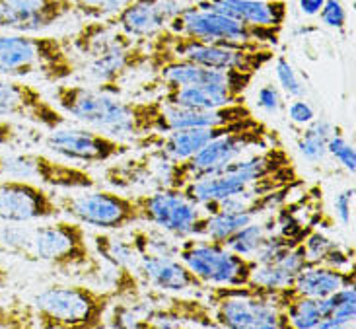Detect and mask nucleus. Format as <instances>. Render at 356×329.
Here are the masks:
<instances>
[{"instance_id": "obj_1", "label": "nucleus", "mask_w": 356, "mask_h": 329, "mask_svg": "<svg viewBox=\"0 0 356 329\" xmlns=\"http://www.w3.org/2000/svg\"><path fill=\"white\" fill-rule=\"evenodd\" d=\"M53 99L65 115L102 131L115 138H136L156 131V119L160 115L162 102H127L102 88L80 86L58 82L53 90Z\"/></svg>"}, {"instance_id": "obj_41", "label": "nucleus", "mask_w": 356, "mask_h": 329, "mask_svg": "<svg viewBox=\"0 0 356 329\" xmlns=\"http://www.w3.org/2000/svg\"><path fill=\"white\" fill-rule=\"evenodd\" d=\"M289 119L300 127H306L316 119V111L304 97H294L289 104Z\"/></svg>"}, {"instance_id": "obj_46", "label": "nucleus", "mask_w": 356, "mask_h": 329, "mask_svg": "<svg viewBox=\"0 0 356 329\" xmlns=\"http://www.w3.org/2000/svg\"><path fill=\"white\" fill-rule=\"evenodd\" d=\"M0 175H4V156L0 154Z\"/></svg>"}, {"instance_id": "obj_2", "label": "nucleus", "mask_w": 356, "mask_h": 329, "mask_svg": "<svg viewBox=\"0 0 356 329\" xmlns=\"http://www.w3.org/2000/svg\"><path fill=\"white\" fill-rule=\"evenodd\" d=\"M78 58L67 35L0 31V74L39 77L51 84L76 77Z\"/></svg>"}, {"instance_id": "obj_13", "label": "nucleus", "mask_w": 356, "mask_h": 329, "mask_svg": "<svg viewBox=\"0 0 356 329\" xmlns=\"http://www.w3.org/2000/svg\"><path fill=\"white\" fill-rule=\"evenodd\" d=\"M4 175L29 179L39 185L58 187L67 191L96 187L97 179L84 168L57 160L41 152H16L4 156Z\"/></svg>"}, {"instance_id": "obj_6", "label": "nucleus", "mask_w": 356, "mask_h": 329, "mask_svg": "<svg viewBox=\"0 0 356 329\" xmlns=\"http://www.w3.org/2000/svg\"><path fill=\"white\" fill-rule=\"evenodd\" d=\"M170 31L189 35L204 43L228 45L240 49L275 47L280 43L282 29L248 26L212 8H201L195 2H187L170 26Z\"/></svg>"}, {"instance_id": "obj_21", "label": "nucleus", "mask_w": 356, "mask_h": 329, "mask_svg": "<svg viewBox=\"0 0 356 329\" xmlns=\"http://www.w3.org/2000/svg\"><path fill=\"white\" fill-rule=\"evenodd\" d=\"M253 115L245 102L230 104L220 107H172L164 106L156 119L154 133H168L175 129H191V127H224L248 121Z\"/></svg>"}, {"instance_id": "obj_12", "label": "nucleus", "mask_w": 356, "mask_h": 329, "mask_svg": "<svg viewBox=\"0 0 356 329\" xmlns=\"http://www.w3.org/2000/svg\"><path fill=\"white\" fill-rule=\"evenodd\" d=\"M49 152L80 164H104L133 150L131 143L109 136L92 127H58L43 138Z\"/></svg>"}, {"instance_id": "obj_4", "label": "nucleus", "mask_w": 356, "mask_h": 329, "mask_svg": "<svg viewBox=\"0 0 356 329\" xmlns=\"http://www.w3.org/2000/svg\"><path fill=\"white\" fill-rule=\"evenodd\" d=\"M273 143H280L279 131L270 129L259 117H251L250 121L238 123L224 135L216 136L191 158L174 162L170 187L181 189L193 179L220 172L232 160L248 154L251 148H265Z\"/></svg>"}, {"instance_id": "obj_3", "label": "nucleus", "mask_w": 356, "mask_h": 329, "mask_svg": "<svg viewBox=\"0 0 356 329\" xmlns=\"http://www.w3.org/2000/svg\"><path fill=\"white\" fill-rule=\"evenodd\" d=\"M117 300L111 289L88 284H51L33 296L31 306L39 329H102Z\"/></svg>"}, {"instance_id": "obj_15", "label": "nucleus", "mask_w": 356, "mask_h": 329, "mask_svg": "<svg viewBox=\"0 0 356 329\" xmlns=\"http://www.w3.org/2000/svg\"><path fill=\"white\" fill-rule=\"evenodd\" d=\"M63 214L55 193L43 185L8 177L0 179V223H38L51 220Z\"/></svg>"}, {"instance_id": "obj_9", "label": "nucleus", "mask_w": 356, "mask_h": 329, "mask_svg": "<svg viewBox=\"0 0 356 329\" xmlns=\"http://www.w3.org/2000/svg\"><path fill=\"white\" fill-rule=\"evenodd\" d=\"M177 257L207 287H243L250 284L257 262L248 255L232 252L224 243L202 236L179 240Z\"/></svg>"}, {"instance_id": "obj_22", "label": "nucleus", "mask_w": 356, "mask_h": 329, "mask_svg": "<svg viewBox=\"0 0 356 329\" xmlns=\"http://www.w3.org/2000/svg\"><path fill=\"white\" fill-rule=\"evenodd\" d=\"M146 63H148L146 41H135L127 47L113 49L104 55L88 58L86 74L94 84H97V88L119 94L121 92L119 84L129 74L146 68Z\"/></svg>"}, {"instance_id": "obj_45", "label": "nucleus", "mask_w": 356, "mask_h": 329, "mask_svg": "<svg viewBox=\"0 0 356 329\" xmlns=\"http://www.w3.org/2000/svg\"><path fill=\"white\" fill-rule=\"evenodd\" d=\"M10 282V273L6 267H0V292L6 289V284Z\"/></svg>"}, {"instance_id": "obj_5", "label": "nucleus", "mask_w": 356, "mask_h": 329, "mask_svg": "<svg viewBox=\"0 0 356 329\" xmlns=\"http://www.w3.org/2000/svg\"><path fill=\"white\" fill-rule=\"evenodd\" d=\"M33 262H43L63 275L96 279L104 273L102 259L88 243L84 224L78 220H53L33 226Z\"/></svg>"}, {"instance_id": "obj_17", "label": "nucleus", "mask_w": 356, "mask_h": 329, "mask_svg": "<svg viewBox=\"0 0 356 329\" xmlns=\"http://www.w3.org/2000/svg\"><path fill=\"white\" fill-rule=\"evenodd\" d=\"M146 316L143 329L218 328L212 316L211 304L193 298L170 296V292L150 289L146 294Z\"/></svg>"}, {"instance_id": "obj_23", "label": "nucleus", "mask_w": 356, "mask_h": 329, "mask_svg": "<svg viewBox=\"0 0 356 329\" xmlns=\"http://www.w3.org/2000/svg\"><path fill=\"white\" fill-rule=\"evenodd\" d=\"M185 0H133L115 18H111L129 38L148 41L168 29L170 22L185 6Z\"/></svg>"}, {"instance_id": "obj_30", "label": "nucleus", "mask_w": 356, "mask_h": 329, "mask_svg": "<svg viewBox=\"0 0 356 329\" xmlns=\"http://www.w3.org/2000/svg\"><path fill=\"white\" fill-rule=\"evenodd\" d=\"M308 265V253H306L304 240H302L298 246H294L286 255H282L277 262L257 265L253 275H251L250 284H259V287H265V289L292 287L296 277H298V273Z\"/></svg>"}, {"instance_id": "obj_35", "label": "nucleus", "mask_w": 356, "mask_h": 329, "mask_svg": "<svg viewBox=\"0 0 356 329\" xmlns=\"http://www.w3.org/2000/svg\"><path fill=\"white\" fill-rule=\"evenodd\" d=\"M269 232H273V220H270V216L267 220H257L255 218V220L245 224L243 228H240L224 246L230 248L232 252L240 253V255L253 257L255 252L259 250L263 240H265V236Z\"/></svg>"}, {"instance_id": "obj_20", "label": "nucleus", "mask_w": 356, "mask_h": 329, "mask_svg": "<svg viewBox=\"0 0 356 329\" xmlns=\"http://www.w3.org/2000/svg\"><path fill=\"white\" fill-rule=\"evenodd\" d=\"M72 12V0H0V31L41 33Z\"/></svg>"}, {"instance_id": "obj_25", "label": "nucleus", "mask_w": 356, "mask_h": 329, "mask_svg": "<svg viewBox=\"0 0 356 329\" xmlns=\"http://www.w3.org/2000/svg\"><path fill=\"white\" fill-rule=\"evenodd\" d=\"M201 8H212L248 26L282 29L289 14L286 0H195Z\"/></svg>"}, {"instance_id": "obj_19", "label": "nucleus", "mask_w": 356, "mask_h": 329, "mask_svg": "<svg viewBox=\"0 0 356 329\" xmlns=\"http://www.w3.org/2000/svg\"><path fill=\"white\" fill-rule=\"evenodd\" d=\"M148 152L109 166L104 172V182L115 189H162L170 187L174 160H170L158 148H146Z\"/></svg>"}, {"instance_id": "obj_47", "label": "nucleus", "mask_w": 356, "mask_h": 329, "mask_svg": "<svg viewBox=\"0 0 356 329\" xmlns=\"http://www.w3.org/2000/svg\"><path fill=\"white\" fill-rule=\"evenodd\" d=\"M185 2H195V0H185Z\"/></svg>"}, {"instance_id": "obj_42", "label": "nucleus", "mask_w": 356, "mask_h": 329, "mask_svg": "<svg viewBox=\"0 0 356 329\" xmlns=\"http://www.w3.org/2000/svg\"><path fill=\"white\" fill-rule=\"evenodd\" d=\"M353 201H355V187L350 185L347 189H343L341 193L335 197L333 201V209H335V216L343 226H348L350 223V214H353Z\"/></svg>"}, {"instance_id": "obj_38", "label": "nucleus", "mask_w": 356, "mask_h": 329, "mask_svg": "<svg viewBox=\"0 0 356 329\" xmlns=\"http://www.w3.org/2000/svg\"><path fill=\"white\" fill-rule=\"evenodd\" d=\"M275 72H277V80L284 90V94L290 97H304L306 96V86L302 84V80L296 74L294 67L289 63V58L275 57Z\"/></svg>"}, {"instance_id": "obj_24", "label": "nucleus", "mask_w": 356, "mask_h": 329, "mask_svg": "<svg viewBox=\"0 0 356 329\" xmlns=\"http://www.w3.org/2000/svg\"><path fill=\"white\" fill-rule=\"evenodd\" d=\"M138 277L143 284L162 292L207 291L209 289L177 255L138 253Z\"/></svg>"}, {"instance_id": "obj_28", "label": "nucleus", "mask_w": 356, "mask_h": 329, "mask_svg": "<svg viewBox=\"0 0 356 329\" xmlns=\"http://www.w3.org/2000/svg\"><path fill=\"white\" fill-rule=\"evenodd\" d=\"M356 284L355 265L353 267H331L323 263L308 265L298 273L292 289L309 298H325L343 287Z\"/></svg>"}, {"instance_id": "obj_16", "label": "nucleus", "mask_w": 356, "mask_h": 329, "mask_svg": "<svg viewBox=\"0 0 356 329\" xmlns=\"http://www.w3.org/2000/svg\"><path fill=\"white\" fill-rule=\"evenodd\" d=\"M0 117H14L47 131L67 125V117L33 84L0 74Z\"/></svg>"}, {"instance_id": "obj_26", "label": "nucleus", "mask_w": 356, "mask_h": 329, "mask_svg": "<svg viewBox=\"0 0 356 329\" xmlns=\"http://www.w3.org/2000/svg\"><path fill=\"white\" fill-rule=\"evenodd\" d=\"M292 164H294V158L280 141V143H273V145L261 148L257 152H251V154L248 152V154L232 160L230 164L224 166L216 174L230 175L232 179H236L240 184L241 191H243L253 182L263 179L270 174H277L279 170L289 168Z\"/></svg>"}, {"instance_id": "obj_29", "label": "nucleus", "mask_w": 356, "mask_h": 329, "mask_svg": "<svg viewBox=\"0 0 356 329\" xmlns=\"http://www.w3.org/2000/svg\"><path fill=\"white\" fill-rule=\"evenodd\" d=\"M158 99L172 107H220L245 102V94L236 92L230 86L209 84V86H183L165 90Z\"/></svg>"}, {"instance_id": "obj_18", "label": "nucleus", "mask_w": 356, "mask_h": 329, "mask_svg": "<svg viewBox=\"0 0 356 329\" xmlns=\"http://www.w3.org/2000/svg\"><path fill=\"white\" fill-rule=\"evenodd\" d=\"M94 252L99 255L102 262L111 265L115 282L111 291L117 294V300H136L143 292V281L138 277V252L135 243L129 238L115 236L109 230L107 232H96L92 236Z\"/></svg>"}, {"instance_id": "obj_10", "label": "nucleus", "mask_w": 356, "mask_h": 329, "mask_svg": "<svg viewBox=\"0 0 356 329\" xmlns=\"http://www.w3.org/2000/svg\"><path fill=\"white\" fill-rule=\"evenodd\" d=\"M148 45V43H146ZM146 68L152 72V78L145 84V90H175L183 86H209V84H220L230 86L240 94L251 86L255 74L241 72V70H220V68H209L195 65L183 58H175L168 51L150 47L148 45V63Z\"/></svg>"}, {"instance_id": "obj_33", "label": "nucleus", "mask_w": 356, "mask_h": 329, "mask_svg": "<svg viewBox=\"0 0 356 329\" xmlns=\"http://www.w3.org/2000/svg\"><path fill=\"white\" fill-rule=\"evenodd\" d=\"M286 316H289L290 328L294 329H319L323 321V310L319 298L302 296L294 291V296L286 304Z\"/></svg>"}, {"instance_id": "obj_39", "label": "nucleus", "mask_w": 356, "mask_h": 329, "mask_svg": "<svg viewBox=\"0 0 356 329\" xmlns=\"http://www.w3.org/2000/svg\"><path fill=\"white\" fill-rule=\"evenodd\" d=\"M327 154H331L339 164L343 166L347 172L355 174L356 170V154L355 148L348 145V141L345 138V135L341 133V129L337 127V131L331 135V138L327 141Z\"/></svg>"}, {"instance_id": "obj_32", "label": "nucleus", "mask_w": 356, "mask_h": 329, "mask_svg": "<svg viewBox=\"0 0 356 329\" xmlns=\"http://www.w3.org/2000/svg\"><path fill=\"white\" fill-rule=\"evenodd\" d=\"M337 131V125H333L327 119H314L306 125L302 135L296 138V145L302 156L309 162H319L327 154V141Z\"/></svg>"}, {"instance_id": "obj_8", "label": "nucleus", "mask_w": 356, "mask_h": 329, "mask_svg": "<svg viewBox=\"0 0 356 329\" xmlns=\"http://www.w3.org/2000/svg\"><path fill=\"white\" fill-rule=\"evenodd\" d=\"M209 304L218 328L289 329L286 312L277 308L257 284L212 287Z\"/></svg>"}, {"instance_id": "obj_44", "label": "nucleus", "mask_w": 356, "mask_h": 329, "mask_svg": "<svg viewBox=\"0 0 356 329\" xmlns=\"http://www.w3.org/2000/svg\"><path fill=\"white\" fill-rule=\"evenodd\" d=\"M323 4H325V0H298L300 12L306 16H318V12Z\"/></svg>"}, {"instance_id": "obj_40", "label": "nucleus", "mask_w": 356, "mask_h": 329, "mask_svg": "<svg viewBox=\"0 0 356 329\" xmlns=\"http://www.w3.org/2000/svg\"><path fill=\"white\" fill-rule=\"evenodd\" d=\"M319 19L331 29L343 31L347 26V12L341 0H325V4L318 12Z\"/></svg>"}, {"instance_id": "obj_43", "label": "nucleus", "mask_w": 356, "mask_h": 329, "mask_svg": "<svg viewBox=\"0 0 356 329\" xmlns=\"http://www.w3.org/2000/svg\"><path fill=\"white\" fill-rule=\"evenodd\" d=\"M257 106L263 111H267V113H277L280 107H282V99H280L277 86H273V84L261 86L259 92H257Z\"/></svg>"}, {"instance_id": "obj_34", "label": "nucleus", "mask_w": 356, "mask_h": 329, "mask_svg": "<svg viewBox=\"0 0 356 329\" xmlns=\"http://www.w3.org/2000/svg\"><path fill=\"white\" fill-rule=\"evenodd\" d=\"M33 226H19L18 223L0 224V253L14 255L26 262H33L31 253Z\"/></svg>"}, {"instance_id": "obj_31", "label": "nucleus", "mask_w": 356, "mask_h": 329, "mask_svg": "<svg viewBox=\"0 0 356 329\" xmlns=\"http://www.w3.org/2000/svg\"><path fill=\"white\" fill-rule=\"evenodd\" d=\"M356 284L343 287L339 291L331 292L325 298H319L323 321L319 329H343L355 328L356 318Z\"/></svg>"}, {"instance_id": "obj_11", "label": "nucleus", "mask_w": 356, "mask_h": 329, "mask_svg": "<svg viewBox=\"0 0 356 329\" xmlns=\"http://www.w3.org/2000/svg\"><path fill=\"white\" fill-rule=\"evenodd\" d=\"M60 211L72 220L99 230H125L140 223L138 207L133 195L111 189H76V193L60 195L57 199Z\"/></svg>"}, {"instance_id": "obj_27", "label": "nucleus", "mask_w": 356, "mask_h": 329, "mask_svg": "<svg viewBox=\"0 0 356 329\" xmlns=\"http://www.w3.org/2000/svg\"><path fill=\"white\" fill-rule=\"evenodd\" d=\"M135 41L136 39L129 38L113 19H88L86 24L76 29L74 35H70L72 49L86 58L104 55L113 49L127 47Z\"/></svg>"}, {"instance_id": "obj_36", "label": "nucleus", "mask_w": 356, "mask_h": 329, "mask_svg": "<svg viewBox=\"0 0 356 329\" xmlns=\"http://www.w3.org/2000/svg\"><path fill=\"white\" fill-rule=\"evenodd\" d=\"M35 314L31 302L12 298L0 304V329H35Z\"/></svg>"}, {"instance_id": "obj_37", "label": "nucleus", "mask_w": 356, "mask_h": 329, "mask_svg": "<svg viewBox=\"0 0 356 329\" xmlns=\"http://www.w3.org/2000/svg\"><path fill=\"white\" fill-rule=\"evenodd\" d=\"M74 12L88 19H111L133 0H72Z\"/></svg>"}, {"instance_id": "obj_14", "label": "nucleus", "mask_w": 356, "mask_h": 329, "mask_svg": "<svg viewBox=\"0 0 356 329\" xmlns=\"http://www.w3.org/2000/svg\"><path fill=\"white\" fill-rule=\"evenodd\" d=\"M140 223L156 226L181 240L191 236L195 223L202 214L201 207L187 199L181 189L162 187L135 195Z\"/></svg>"}, {"instance_id": "obj_7", "label": "nucleus", "mask_w": 356, "mask_h": 329, "mask_svg": "<svg viewBox=\"0 0 356 329\" xmlns=\"http://www.w3.org/2000/svg\"><path fill=\"white\" fill-rule=\"evenodd\" d=\"M150 47L168 51L175 58H183L195 65L220 70H241L257 74L261 68L267 67L273 58L277 57L275 47L263 49H240L216 43H204L199 39L174 33L170 29H162L158 35L146 41Z\"/></svg>"}]
</instances>
